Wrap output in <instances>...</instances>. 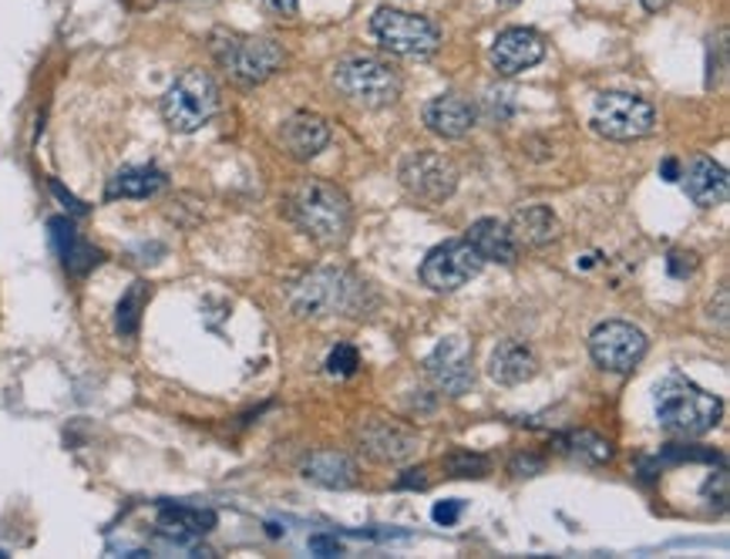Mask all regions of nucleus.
Wrapping results in <instances>:
<instances>
[{
	"label": "nucleus",
	"instance_id": "1",
	"mask_svg": "<svg viewBox=\"0 0 730 559\" xmlns=\"http://www.w3.org/2000/svg\"><path fill=\"white\" fill-rule=\"evenodd\" d=\"M287 216L307 233L310 240L323 247H340L350 237L353 209L343 189H337L327 179H303L290 196H287Z\"/></svg>",
	"mask_w": 730,
	"mask_h": 559
},
{
	"label": "nucleus",
	"instance_id": "2",
	"mask_svg": "<svg viewBox=\"0 0 730 559\" xmlns=\"http://www.w3.org/2000/svg\"><path fill=\"white\" fill-rule=\"evenodd\" d=\"M720 415H723V401L683 375H667L657 385V421L670 435L700 438L720 421Z\"/></svg>",
	"mask_w": 730,
	"mask_h": 559
},
{
	"label": "nucleus",
	"instance_id": "3",
	"mask_svg": "<svg viewBox=\"0 0 730 559\" xmlns=\"http://www.w3.org/2000/svg\"><path fill=\"white\" fill-rule=\"evenodd\" d=\"M216 111H219V84L202 68L182 71L172 81V88L162 94V119L179 136L199 132L216 119Z\"/></svg>",
	"mask_w": 730,
	"mask_h": 559
},
{
	"label": "nucleus",
	"instance_id": "4",
	"mask_svg": "<svg viewBox=\"0 0 730 559\" xmlns=\"http://www.w3.org/2000/svg\"><path fill=\"white\" fill-rule=\"evenodd\" d=\"M212 54L236 84H263L287 64V51L280 48V41L253 34L219 31L212 38Z\"/></svg>",
	"mask_w": 730,
	"mask_h": 559
},
{
	"label": "nucleus",
	"instance_id": "5",
	"mask_svg": "<svg viewBox=\"0 0 730 559\" xmlns=\"http://www.w3.org/2000/svg\"><path fill=\"white\" fill-rule=\"evenodd\" d=\"M589 126L596 136L610 139V142H637L657 129V108L640 94L602 91L592 101Z\"/></svg>",
	"mask_w": 730,
	"mask_h": 559
},
{
	"label": "nucleus",
	"instance_id": "6",
	"mask_svg": "<svg viewBox=\"0 0 730 559\" xmlns=\"http://www.w3.org/2000/svg\"><path fill=\"white\" fill-rule=\"evenodd\" d=\"M333 84L363 108H388L401 98V78L398 71L371 54H353L343 58L333 68Z\"/></svg>",
	"mask_w": 730,
	"mask_h": 559
},
{
	"label": "nucleus",
	"instance_id": "7",
	"mask_svg": "<svg viewBox=\"0 0 730 559\" xmlns=\"http://www.w3.org/2000/svg\"><path fill=\"white\" fill-rule=\"evenodd\" d=\"M363 307V283L343 270H317L293 290V310L300 317H357Z\"/></svg>",
	"mask_w": 730,
	"mask_h": 559
},
{
	"label": "nucleus",
	"instance_id": "8",
	"mask_svg": "<svg viewBox=\"0 0 730 559\" xmlns=\"http://www.w3.org/2000/svg\"><path fill=\"white\" fill-rule=\"evenodd\" d=\"M371 31L381 48L401 58H431L441 48V31L434 21L398 8H378L371 18Z\"/></svg>",
	"mask_w": 730,
	"mask_h": 559
},
{
	"label": "nucleus",
	"instance_id": "9",
	"mask_svg": "<svg viewBox=\"0 0 730 559\" xmlns=\"http://www.w3.org/2000/svg\"><path fill=\"white\" fill-rule=\"evenodd\" d=\"M650 341L647 333L627 320H606L589 333V355L602 371H613V375H627L633 371L643 355H647Z\"/></svg>",
	"mask_w": 730,
	"mask_h": 559
},
{
	"label": "nucleus",
	"instance_id": "10",
	"mask_svg": "<svg viewBox=\"0 0 730 559\" xmlns=\"http://www.w3.org/2000/svg\"><path fill=\"white\" fill-rule=\"evenodd\" d=\"M481 267H484V260L478 257V250L468 240H448L424 257L421 280L434 293H454L468 280H474L481 273Z\"/></svg>",
	"mask_w": 730,
	"mask_h": 559
},
{
	"label": "nucleus",
	"instance_id": "11",
	"mask_svg": "<svg viewBox=\"0 0 730 559\" xmlns=\"http://www.w3.org/2000/svg\"><path fill=\"white\" fill-rule=\"evenodd\" d=\"M401 186L408 189V196H414L418 202H444L454 186H458V169L451 166V159L438 156V152H408L401 159L398 169Z\"/></svg>",
	"mask_w": 730,
	"mask_h": 559
},
{
	"label": "nucleus",
	"instance_id": "12",
	"mask_svg": "<svg viewBox=\"0 0 730 559\" xmlns=\"http://www.w3.org/2000/svg\"><path fill=\"white\" fill-rule=\"evenodd\" d=\"M357 445L360 452L381 462V466H398V462H408L418 445H421V435L414 428H408L404 421H391V418H371L357 428Z\"/></svg>",
	"mask_w": 730,
	"mask_h": 559
},
{
	"label": "nucleus",
	"instance_id": "13",
	"mask_svg": "<svg viewBox=\"0 0 730 559\" xmlns=\"http://www.w3.org/2000/svg\"><path fill=\"white\" fill-rule=\"evenodd\" d=\"M428 378L434 381L438 391L458 398L474 385V368H471V345L464 338H444L431 358L424 361Z\"/></svg>",
	"mask_w": 730,
	"mask_h": 559
},
{
	"label": "nucleus",
	"instance_id": "14",
	"mask_svg": "<svg viewBox=\"0 0 730 559\" xmlns=\"http://www.w3.org/2000/svg\"><path fill=\"white\" fill-rule=\"evenodd\" d=\"M489 58H492V64H496L499 74L516 78V74L536 68V64L546 58V44H542V38H539L536 31H529V28H509V31H502V34L496 38Z\"/></svg>",
	"mask_w": 730,
	"mask_h": 559
},
{
	"label": "nucleus",
	"instance_id": "15",
	"mask_svg": "<svg viewBox=\"0 0 730 559\" xmlns=\"http://www.w3.org/2000/svg\"><path fill=\"white\" fill-rule=\"evenodd\" d=\"M478 122V111L461 94H438L424 104V126L441 139H464Z\"/></svg>",
	"mask_w": 730,
	"mask_h": 559
},
{
	"label": "nucleus",
	"instance_id": "16",
	"mask_svg": "<svg viewBox=\"0 0 730 559\" xmlns=\"http://www.w3.org/2000/svg\"><path fill=\"white\" fill-rule=\"evenodd\" d=\"M216 529V512L186 506V502H162L159 506V532L176 546H192L199 536Z\"/></svg>",
	"mask_w": 730,
	"mask_h": 559
},
{
	"label": "nucleus",
	"instance_id": "17",
	"mask_svg": "<svg viewBox=\"0 0 730 559\" xmlns=\"http://www.w3.org/2000/svg\"><path fill=\"white\" fill-rule=\"evenodd\" d=\"M280 142H283V149H287L293 159L310 162V159H317V156L327 149V142H330V126H327V119L313 116V111H297V116H290V119L283 122Z\"/></svg>",
	"mask_w": 730,
	"mask_h": 559
},
{
	"label": "nucleus",
	"instance_id": "18",
	"mask_svg": "<svg viewBox=\"0 0 730 559\" xmlns=\"http://www.w3.org/2000/svg\"><path fill=\"white\" fill-rule=\"evenodd\" d=\"M509 230H512V237H516L519 247L542 250V247H549V243H556V240L562 237V222H559V216H556L549 206L532 202V206L516 209V216H512V222H509Z\"/></svg>",
	"mask_w": 730,
	"mask_h": 559
},
{
	"label": "nucleus",
	"instance_id": "19",
	"mask_svg": "<svg viewBox=\"0 0 730 559\" xmlns=\"http://www.w3.org/2000/svg\"><path fill=\"white\" fill-rule=\"evenodd\" d=\"M683 186H687V196H690L700 209H713V206L727 202V196H730L727 169L717 166V162L707 159V156H697V159L687 166Z\"/></svg>",
	"mask_w": 730,
	"mask_h": 559
},
{
	"label": "nucleus",
	"instance_id": "20",
	"mask_svg": "<svg viewBox=\"0 0 730 559\" xmlns=\"http://www.w3.org/2000/svg\"><path fill=\"white\" fill-rule=\"evenodd\" d=\"M464 240L478 250V257H481L484 263H502V267H509V263H516V257H519V243H516L512 230L506 227V222H499V219H478V222H471Z\"/></svg>",
	"mask_w": 730,
	"mask_h": 559
},
{
	"label": "nucleus",
	"instance_id": "21",
	"mask_svg": "<svg viewBox=\"0 0 730 559\" xmlns=\"http://www.w3.org/2000/svg\"><path fill=\"white\" fill-rule=\"evenodd\" d=\"M48 230H51V243H54V250H58V257H61V263H64L68 273L84 277L88 270H94V267L101 263V253H98L94 247H88V243L78 237L74 222H71L68 216H54V219L48 222Z\"/></svg>",
	"mask_w": 730,
	"mask_h": 559
},
{
	"label": "nucleus",
	"instance_id": "22",
	"mask_svg": "<svg viewBox=\"0 0 730 559\" xmlns=\"http://www.w3.org/2000/svg\"><path fill=\"white\" fill-rule=\"evenodd\" d=\"M489 375H492V381H499L506 388H516V385H526L539 375V358L529 345L506 341L492 351Z\"/></svg>",
	"mask_w": 730,
	"mask_h": 559
},
{
	"label": "nucleus",
	"instance_id": "23",
	"mask_svg": "<svg viewBox=\"0 0 730 559\" xmlns=\"http://www.w3.org/2000/svg\"><path fill=\"white\" fill-rule=\"evenodd\" d=\"M166 182L169 176L156 166H126L108 179L104 199H149L166 189Z\"/></svg>",
	"mask_w": 730,
	"mask_h": 559
},
{
	"label": "nucleus",
	"instance_id": "24",
	"mask_svg": "<svg viewBox=\"0 0 730 559\" xmlns=\"http://www.w3.org/2000/svg\"><path fill=\"white\" fill-rule=\"evenodd\" d=\"M303 476L323 489H350L357 482V466L343 452H313L303 466Z\"/></svg>",
	"mask_w": 730,
	"mask_h": 559
},
{
	"label": "nucleus",
	"instance_id": "25",
	"mask_svg": "<svg viewBox=\"0 0 730 559\" xmlns=\"http://www.w3.org/2000/svg\"><path fill=\"white\" fill-rule=\"evenodd\" d=\"M556 445L569 459H579L586 466H602V462L613 459V445L596 431H569V435L556 438Z\"/></svg>",
	"mask_w": 730,
	"mask_h": 559
},
{
	"label": "nucleus",
	"instance_id": "26",
	"mask_svg": "<svg viewBox=\"0 0 730 559\" xmlns=\"http://www.w3.org/2000/svg\"><path fill=\"white\" fill-rule=\"evenodd\" d=\"M146 300H149V287H146L142 280H136V283L126 290V297L118 300V310H114V330L121 333V338H136V333H139Z\"/></svg>",
	"mask_w": 730,
	"mask_h": 559
},
{
	"label": "nucleus",
	"instance_id": "27",
	"mask_svg": "<svg viewBox=\"0 0 730 559\" xmlns=\"http://www.w3.org/2000/svg\"><path fill=\"white\" fill-rule=\"evenodd\" d=\"M444 472H451L454 479H478V476H489L492 472V462L478 456V452H468V449H454L451 456H444Z\"/></svg>",
	"mask_w": 730,
	"mask_h": 559
},
{
	"label": "nucleus",
	"instance_id": "28",
	"mask_svg": "<svg viewBox=\"0 0 730 559\" xmlns=\"http://www.w3.org/2000/svg\"><path fill=\"white\" fill-rule=\"evenodd\" d=\"M357 368H360V358H357V348H350V345H337L327 358V371L333 378H350Z\"/></svg>",
	"mask_w": 730,
	"mask_h": 559
},
{
	"label": "nucleus",
	"instance_id": "29",
	"mask_svg": "<svg viewBox=\"0 0 730 559\" xmlns=\"http://www.w3.org/2000/svg\"><path fill=\"white\" fill-rule=\"evenodd\" d=\"M310 552H313V556H340V552H343V546H340V539H337V536L317 532V536H310Z\"/></svg>",
	"mask_w": 730,
	"mask_h": 559
},
{
	"label": "nucleus",
	"instance_id": "30",
	"mask_svg": "<svg viewBox=\"0 0 730 559\" xmlns=\"http://www.w3.org/2000/svg\"><path fill=\"white\" fill-rule=\"evenodd\" d=\"M461 509H464V502H461V499H448V502H438L431 516H434V522H441V526H451V522H458Z\"/></svg>",
	"mask_w": 730,
	"mask_h": 559
},
{
	"label": "nucleus",
	"instance_id": "31",
	"mask_svg": "<svg viewBox=\"0 0 730 559\" xmlns=\"http://www.w3.org/2000/svg\"><path fill=\"white\" fill-rule=\"evenodd\" d=\"M512 476H519V479H526V476H539L542 469H546V462L542 459H536V456H519V459H512Z\"/></svg>",
	"mask_w": 730,
	"mask_h": 559
},
{
	"label": "nucleus",
	"instance_id": "32",
	"mask_svg": "<svg viewBox=\"0 0 730 559\" xmlns=\"http://www.w3.org/2000/svg\"><path fill=\"white\" fill-rule=\"evenodd\" d=\"M51 192H54V196H58V199H61V202H64V206H68V209L74 212V216H84V212H88V202L74 199V196H71V192H68V189H64V186L58 182V179H51Z\"/></svg>",
	"mask_w": 730,
	"mask_h": 559
},
{
	"label": "nucleus",
	"instance_id": "33",
	"mask_svg": "<svg viewBox=\"0 0 730 559\" xmlns=\"http://www.w3.org/2000/svg\"><path fill=\"white\" fill-rule=\"evenodd\" d=\"M263 4H267V11H273L280 18H293L297 8H300V0H263Z\"/></svg>",
	"mask_w": 730,
	"mask_h": 559
},
{
	"label": "nucleus",
	"instance_id": "34",
	"mask_svg": "<svg viewBox=\"0 0 730 559\" xmlns=\"http://www.w3.org/2000/svg\"><path fill=\"white\" fill-rule=\"evenodd\" d=\"M693 267H697V263H693L690 253H687V257H683V253H670V273H673V277H687Z\"/></svg>",
	"mask_w": 730,
	"mask_h": 559
},
{
	"label": "nucleus",
	"instance_id": "35",
	"mask_svg": "<svg viewBox=\"0 0 730 559\" xmlns=\"http://www.w3.org/2000/svg\"><path fill=\"white\" fill-rule=\"evenodd\" d=\"M424 476H428L424 469H411V472H404V476L398 479V489H424V486H428Z\"/></svg>",
	"mask_w": 730,
	"mask_h": 559
},
{
	"label": "nucleus",
	"instance_id": "36",
	"mask_svg": "<svg viewBox=\"0 0 730 559\" xmlns=\"http://www.w3.org/2000/svg\"><path fill=\"white\" fill-rule=\"evenodd\" d=\"M717 320H720V330H727V290H720L717 297Z\"/></svg>",
	"mask_w": 730,
	"mask_h": 559
},
{
	"label": "nucleus",
	"instance_id": "37",
	"mask_svg": "<svg viewBox=\"0 0 730 559\" xmlns=\"http://www.w3.org/2000/svg\"><path fill=\"white\" fill-rule=\"evenodd\" d=\"M660 172H663V179H667V182H677V179H680V166H677L673 159H667Z\"/></svg>",
	"mask_w": 730,
	"mask_h": 559
},
{
	"label": "nucleus",
	"instance_id": "38",
	"mask_svg": "<svg viewBox=\"0 0 730 559\" xmlns=\"http://www.w3.org/2000/svg\"><path fill=\"white\" fill-rule=\"evenodd\" d=\"M640 4H643V8H647L650 14H657V11H663V8H670V4H673V0H640Z\"/></svg>",
	"mask_w": 730,
	"mask_h": 559
},
{
	"label": "nucleus",
	"instance_id": "39",
	"mask_svg": "<svg viewBox=\"0 0 730 559\" xmlns=\"http://www.w3.org/2000/svg\"><path fill=\"white\" fill-rule=\"evenodd\" d=\"M496 4H499V8H506V11H509V8H516V4H522V0H496Z\"/></svg>",
	"mask_w": 730,
	"mask_h": 559
},
{
	"label": "nucleus",
	"instance_id": "40",
	"mask_svg": "<svg viewBox=\"0 0 730 559\" xmlns=\"http://www.w3.org/2000/svg\"><path fill=\"white\" fill-rule=\"evenodd\" d=\"M4 556H8V552H4V549H0V559H4Z\"/></svg>",
	"mask_w": 730,
	"mask_h": 559
}]
</instances>
